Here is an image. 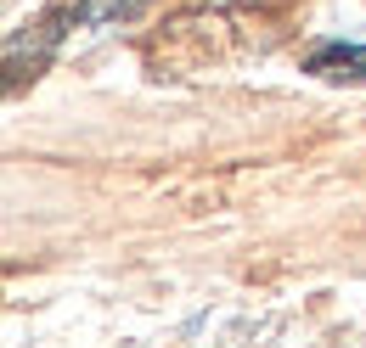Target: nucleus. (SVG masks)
Masks as SVG:
<instances>
[{"label": "nucleus", "mask_w": 366, "mask_h": 348, "mask_svg": "<svg viewBox=\"0 0 366 348\" xmlns=\"http://www.w3.org/2000/svg\"><path fill=\"white\" fill-rule=\"evenodd\" d=\"M147 0H79L74 6V23H130Z\"/></svg>", "instance_id": "obj_3"}, {"label": "nucleus", "mask_w": 366, "mask_h": 348, "mask_svg": "<svg viewBox=\"0 0 366 348\" xmlns=\"http://www.w3.org/2000/svg\"><path fill=\"white\" fill-rule=\"evenodd\" d=\"M310 73L338 85H366V45H321L310 56Z\"/></svg>", "instance_id": "obj_2"}, {"label": "nucleus", "mask_w": 366, "mask_h": 348, "mask_svg": "<svg viewBox=\"0 0 366 348\" xmlns=\"http://www.w3.org/2000/svg\"><path fill=\"white\" fill-rule=\"evenodd\" d=\"M68 29H74V6H68V11H51L40 23H29V34L17 29V34L6 40V90H17L23 79H34V73L51 62V51L62 45Z\"/></svg>", "instance_id": "obj_1"}]
</instances>
